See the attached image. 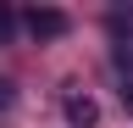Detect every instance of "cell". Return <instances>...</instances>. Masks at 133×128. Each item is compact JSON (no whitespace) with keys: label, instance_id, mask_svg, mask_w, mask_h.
<instances>
[{"label":"cell","instance_id":"3","mask_svg":"<svg viewBox=\"0 0 133 128\" xmlns=\"http://www.w3.org/2000/svg\"><path fill=\"white\" fill-rule=\"evenodd\" d=\"M6 106H11V84L0 78V111H6Z\"/></svg>","mask_w":133,"mask_h":128},{"label":"cell","instance_id":"1","mask_svg":"<svg viewBox=\"0 0 133 128\" xmlns=\"http://www.w3.org/2000/svg\"><path fill=\"white\" fill-rule=\"evenodd\" d=\"M22 22H28V34H33V39H61L66 28H72V22H66V11H56V6H33Z\"/></svg>","mask_w":133,"mask_h":128},{"label":"cell","instance_id":"4","mask_svg":"<svg viewBox=\"0 0 133 128\" xmlns=\"http://www.w3.org/2000/svg\"><path fill=\"white\" fill-rule=\"evenodd\" d=\"M122 106L133 111V78H128V84H122Z\"/></svg>","mask_w":133,"mask_h":128},{"label":"cell","instance_id":"2","mask_svg":"<svg viewBox=\"0 0 133 128\" xmlns=\"http://www.w3.org/2000/svg\"><path fill=\"white\" fill-rule=\"evenodd\" d=\"M66 123L72 128H94L100 123V106L89 100V95H66Z\"/></svg>","mask_w":133,"mask_h":128}]
</instances>
